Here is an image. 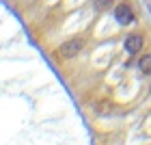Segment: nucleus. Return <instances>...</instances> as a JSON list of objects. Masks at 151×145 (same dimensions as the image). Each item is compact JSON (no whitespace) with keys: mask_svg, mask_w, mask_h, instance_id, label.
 <instances>
[{"mask_svg":"<svg viewBox=\"0 0 151 145\" xmlns=\"http://www.w3.org/2000/svg\"><path fill=\"white\" fill-rule=\"evenodd\" d=\"M80 50H82V39H69L58 48V57L60 59H73L80 54Z\"/></svg>","mask_w":151,"mask_h":145,"instance_id":"nucleus-1","label":"nucleus"},{"mask_svg":"<svg viewBox=\"0 0 151 145\" xmlns=\"http://www.w3.org/2000/svg\"><path fill=\"white\" fill-rule=\"evenodd\" d=\"M114 20H116L121 26L132 24V22H134V11H132V7H129V4H119V7L114 9Z\"/></svg>","mask_w":151,"mask_h":145,"instance_id":"nucleus-2","label":"nucleus"},{"mask_svg":"<svg viewBox=\"0 0 151 145\" xmlns=\"http://www.w3.org/2000/svg\"><path fill=\"white\" fill-rule=\"evenodd\" d=\"M125 50H127L129 54H138V52L142 50V37H140V35H129V37L125 39Z\"/></svg>","mask_w":151,"mask_h":145,"instance_id":"nucleus-3","label":"nucleus"},{"mask_svg":"<svg viewBox=\"0 0 151 145\" xmlns=\"http://www.w3.org/2000/svg\"><path fill=\"white\" fill-rule=\"evenodd\" d=\"M138 70H140L142 74L151 76V54H145V57L138 61Z\"/></svg>","mask_w":151,"mask_h":145,"instance_id":"nucleus-4","label":"nucleus"},{"mask_svg":"<svg viewBox=\"0 0 151 145\" xmlns=\"http://www.w3.org/2000/svg\"><path fill=\"white\" fill-rule=\"evenodd\" d=\"M110 7H114V0H95V9L97 11H108Z\"/></svg>","mask_w":151,"mask_h":145,"instance_id":"nucleus-5","label":"nucleus"}]
</instances>
